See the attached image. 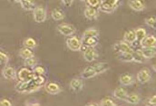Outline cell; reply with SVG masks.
<instances>
[{"label":"cell","mask_w":156,"mask_h":106,"mask_svg":"<svg viewBox=\"0 0 156 106\" xmlns=\"http://www.w3.org/2000/svg\"><path fill=\"white\" fill-rule=\"evenodd\" d=\"M19 55L22 58H24L25 60L29 59V58H32V57H35L34 52L31 49H28V48H23V49H21L19 51Z\"/></svg>","instance_id":"obj_25"},{"label":"cell","mask_w":156,"mask_h":106,"mask_svg":"<svg viewBox=\"0 0 156 106\" xmlns=\"http://www.w3.org/2000/svg\"><path fill=\"white\" fill-rule=\"evenodd\" d=\"M8 55L6 54H5L4 52H0V63H1V65L4 66V65H6L7 63H8Z\"/></svg>","instance_id":"obj_36"},{"label":"cell","mask_w":156,"mask_h":106,"mask_svg":"<svg viewBox=\"0 0 156 106\" xmlns=\"http://www.w3.org/2000/svg\"><path fill=\"white\" fill-rule=\"evenodd\" d=\"M37 60L36 57H32V58H29V59H27L25 60V65L26 67H36L37 66Z\"/></svg>","instance_id":"obj_34"},{"label":"cell","mask_w":156,"mask_h":106,"mask_svg":"<svg viewBox=\"0 0 156 106\" xmlns=\"http://www.w3.org/2000/svg\"><path fill=\"white\" fill-rule=\"evenodd\" d=\"M2 74H3L4 78L6 80H14L16 78L17 72H16L15 68H13L12 66H6L2 71Z\"/></svg>","instance_id":"obj_11"},{"label":"cell","mask_w":156,"mask_h":106,"mask_svg":"<svg viewBox=\"0 0 156 106\" xmlns=\"http://www.w3.org/2000/svg\"><path fill=\"white\" fill-rule=\"evenodd\" d=\"M57 31L66 36H72L76 33V27L69 24H60L56 27Z\"/></svg>","instance_id":"obj_5"},{"label":"cell","mask_w":156,"mask_h":106,"mask_svg":"<svg viewBox=\"0 0 156 106\" xmlns=\"http://www.w3.org/2000/svg\"><path fill=\"white\" fill-rule=\"evenodd\" d=\"M98 37H87V36H83L82 43L83 45H85L87 48L89 47H94L98 44Z\"/></svg>","instance_id":"obj_14"},{"label":"cell","mask_w":156,"mask_h":106,"mask_svg":"<svg viewBox=\"0 0 156 106\" xmlns=\"http://www.w3.org/2000/svg\"><path fill=\"white\" fill-rule=\"evenodd\" d=\"M83 58L86 62L92 63L98 58V53L94 47H89L83 52Z\"/></svg>","instance_id":"obj_8"},{"label":"cell","mask_w":156,"mask_h":106,"mask_svg":"<svg viewBox=\"0 0 156 106\" xmlns=\"http://www.w3.org/2000/svg\"><path fill=\"white\" fill-rule=\"evenodd\" d=\"M33 72H34L35 75H37V76H41V75H44V74L45 70H44V68L42 67V66H36V67L34 68Z\"/></svg>","instance_id":"obj_37"},{"label":"cell","mask_w":156,"mask_h":106,"mask_svg":"<svg viewBox=\"0 0 156 106\" xmlns=\"http://www.w3.org/2000/svg\"><path fill=\"white\" fill-rule=\"evenodd\" d=\"M153 69H154V70L156 72V64H155V65H153Z\"/></svg>","instance_id":"obj_43"},{"label":"cell","mask_w":156,"mask_h":106,"mask_svg":"<svg viewBox=\"0 0 156 106\" xmlns=\"http://www.w3.org/2000/svg\"><path fill=\"white\" fill-rule=\"evenodd\" d=\"M44 89L49 94H57L61 92V87L54 82H50L44 84Z\"/></svg>","instance_id":"obj_10"},{"label":"cell","mask_w":156,"mask_h":106,"mask_svg":"<svg viewBox=\"0 0 156 106\" xmlns=\"http://www.w3.org/2000/svg\"><path fill=\"white\" fill-rule=\"evenodd\" d=\"M94 71L96 72L97 74H100V73H103L105 72L108 70L110 68V65L108 63H105V62H101V63H96L93 65Z\"/></svg>","instance_id":"obj_15"},{"label":"cell","mask_w":156,"mask_h":106,"mask_svg":"<svg viewBox=\"0 0 156 106\" xmlns=\"http://www.w3.org/2000/svg\"><path fill=\"white\" fill-rule=\"evenodd\" d=\"M120 4L119 0H102L100 10L105 13H113Z\"/></svg>","instance_id":"obj_2"},{"label":"cell","mask_w":156,"mask_h":106,"mask_svg":"<svg viewBox=\"0 0 156 106\" xmlns=\"http://www.w3.org/2000/svg\"><path fill=\"white\" fill-rule=\"evenodd\" d=\"M145 47H156V37L154 35H148L142 42V48Z\"/></svg>","instance_id":"obj_18"},{"label":"cell","mask_w":156,"mask_h":106,"mask_svg":"<svg viewBox=\"0 0 156 106\" xmlns=\"http://www.w3.org/2000/svg\"><path fill=\"white\" fill-rule=\"evenodd\" d=\"M66 45L71 51H80L83 45L82 40L76 36H71L66 40Z\"/></svg>","instance_id":"obj_6"},{"label":"cell","mask_w":156,"mask_h":106,"mask_svg":"<svg viewBox=\"0 0 156 106\" xmlns=\"http://www.w3.org/2000/svg\"><path fill=\"white\" fill-rule=\"evenodd\" d=\"M114 96L118 99V100H126L127 96H128V94H127V91L122 88V87H117L116 89L114 91Z\"/></svg>","instance_id":"obj_21"},{"label":"cell","mask_w":156,"mask_h":106,"mask_svg":"<svg viewBox=\"0 0 156 106\" xmlns=\"http://www.w3.org/2000/svg\"><path fill=\"white\" fill-rule=\"evenodd\" d=\"M33 16H34V20L37 23H43L46 19V10L44 9V6L37 5L36 9L33 11Z\"/></svg>","instance_id":"obj_4"},{"label":"cell","mask_w":156,"mask_h":106,"mask_svg":"<svg viewBox=\"0 0 156 106\" xmlns=\"http://www.w3.org/2000/svg\"><path fill=\"white\" fill-rule=\"evenodd\" d=\"M135 34H136V40L139 41V42H141V43H142V42L145 39V37L147 36L146 30H145L144 28H142V27L137 28V29L135 30Z\"/></svg>","instance_id":"obj_28"},{"label":"cell","mask_w":156,"mask_h":106,"mask_svg":"<svg viewBox=\"0 0 156 106\" xmlns=\"http://www.w3.org/2000/svg\"><path fill=\"white\" fill-rule=\"evenodd\" d=\"M83 84L82 80L77 79V78H74V79H72L71 82H70V87H71V89H72L75 93H79V92H81V90L83 89Z\"/></svg>","instance_id":"obj_20"},{"label":"cell","mask_w":156,"mask_h":106,"mask_svg":"<svg viewBox=\"0 0 156 106\" xmlns=\"http://www.w3.org/2000/svg\"><path fill=\"white\" fill-rule=\"evenodd\" d=\"M119 81H120L122 85L128 86V85H131L133 83V76L131 73H122L120 76Z\"/></svg>","instance_id":"obj_16"},{"label":"cell","mask_w":156,"mask_h":106,"mask_svg":"<svg viewBox=\"0 0 156 106\" xmlns=\"http://www.w3.org/2000/svg\"><path fill=\"white\" fill-rule=\"evenodd\" d=\"M28 106H41L39 104H37V103H34V104H29Z\"/></svg>","instance_id":"obj_42"},{"label":"cell","mask_w":156,"mask_h":106,"mask_svg":"<svg viewBox=\"0 0 156 106\" xmlns=\"http://www.w3.org/2000/svg\"><path fill=\"white\" fill-rule=\"evenodd\" d=\"M51 17L55 20V21H59L64 19L65 17V14L62 10L60 9H54L51 13Z\"/></svg>","instance_id":"obj_27"},{"label":"cell","mask_w":156,"mask_h":106,"mask_svg":"<svg viewBox=\"0 0 156 106\" xmlns=\"http://www.w3.org/2000/svg\"><path fill=\"white\" fill-rule=\"evenodd\" d=\"M85 4L87 7H93V8H97L100 10V5H101V1L100 0H86Z\"/></svg>","instance_id":"obj_32"},{"label":"cell","mask_w":156,"mask_h":106,"mask_svg":"<svg viewBox=\"0 0 156 106\" xmlns=\"http://www.w3.org/2000/svg\"><path fill=\"white\" fill-rule=\"evenodd\" d=\"M83 36L87 37H98L99 36V30L96 28H88L84 31Z\"/></svg>","instance_id":"obj_31"},{"label":"cell","mask_w":156,"mask_h":106,"mask_svg":"<svg viewBox=\"0 0 156 106\" xmlns=\"http://www.w3.org/2000/svg\"><path fill=\"white\" fill-rule=\"evenodd\" d=\"M118 59L123 63H130L133 62V53H121L118 56Z\"/></svg>","instance_id":"obj_26"},{"label":"cell","mask_w":156,"mask_h":106,"mask_svg":"<svg viewBox=\"0 0 156 106\" xmlns=\"http://www.w3.org/2000/svg\"><path fill=\"white\" fill-rule=\"evenodd\" d=\"M81 77L83 79H90V78H93L94 77L95 75H97L96 72L94 71L93 66H87L84 68V70L81 72Z\"/></svg>","instance_id":"obj_17"},{"label":"cell","mask_w":156,"mask_h":106,"mask_svg":"<svg viewBox=\"0 0 156 106\" xmlns=\"http://www.w3.org/2000/svg\"><path fill=\"white\" fill-rule=\"evenodd\" d=\"M136 77H137V80L141 83H146L151 79V72L147 68H144V69H142V70L138 72Z\"/></svg>","instance_id":"obj_9"},{"label":"cell","mask_w":156,"mask_h":106,"mask_svg":"<svg viewBox=\"0 0 156 106\" xmlns=\"http://www.w3.org/2000/svg\"><path fill=\"white\" fill-rule=\"evenodd\" d=\"M73 3H74V1H73V0H63V1H62V4H63L66 7H69V6H71Z\"/></svg>","instance_id":"obj_39"},{"label":"cell","mask_w":156,"mask_h":106,"mask_svg":"<svg viewBox=\"0 0 156 106\" xmlns=\"http://www.w3.org/2000/svg\"><path fill=\"white\" fill-rule=\"evenodd\" d=\"M0 106H13L12 103L7 99H2L0 101Z\"/></svg>","instance_id":"obj_38"},{"label":"cell","mask_w":156,"mask_h":106,"mask_svg":"<svg viewBox=\"0 0 156 106\" xmlns=\"http://www.w3.org/2000/svg\"><path fill=\"white\" fill-rule=\"evenodd\" d=\"M133 62L138 63V64H144L147 62V59L144 56L142 53V49L134 51L133 53Z\"/></svg>","instance_id":"obj_22"},{"label":"cell","mask_w":156,"mask_h":106,"mask_svg":"<svg viewBox=\"0 0 156 106\" xmlns=\"http://www.w3.org/2000/svg\"><path fill=\"white\" fill-rule=\"evenodd\" d=\"M35 77L34 72L29 70L27 67H23L17 72L16 74V79L18 82H29L33 80Z\"/></svg>","instance_id":"obj_3"},{"label":"cell","mask_w":156,"mask_h":106,"mask_svg":"<svg viewBox=\"0 0 156 106\" xmlns=\"http://www.w3.org/2000/svg\"><path fill=\"white\" fill-rule=\"evenodd\" d=\"M140 96L136 94H128L127 98H126V102L130 104H139L140 102Z\"/></svg>","instance_id":"obj_29"},{"label":"cell","mask_w":156,"mask_h":106,"mask_svg":"<svg viewBox=\"0 0 156 106\" xmlns=\"http://www.w3.org/2000/svg\"><path fill=\"white\" fill-rule=\"evenodd\" d=\"M24 46H25V48L33 49L37 46V41L32 37H28L24 41Z\"/></svg>","instance_id":"obj_30"},{"label":"cell","mask_w":156,"mask_h":106,"mask_svg":"<svg viewBox=\"0 0 156 106\" xmlns=\"http://www.w3.org/2000/svg\"><path fill=\"white\" fill-rule=\"evenodd\" d=\"M145 24H146L148 26H150V27H152V28H154V29H156L155 16H151L147 17V18L145 19Z\"/></svg>","instance_id":"obj_33"},{"label":"cell","mask_w":156,"mask_h":106,"mask_svg":"<svg viewBox=\"0 0 156 106\" xmlns=\"http://www.w3.org/2000/svg\"><path fill=\"white\" fill-rule=\"evenodd\" d=\"M44 83H45V78L44 77V75L41 76L35 75L34 79L29 82H18L16 84L15 89L16 92L21 94H29L39 90L41 86L44 84Z\"/></svg>","instance_id":"obj_1"},{"label":"cell","mask_w":156,"mask_h":106,"mask_svg":"<svg viewBox=\"0 0 156 106\" xmlns=\"http://www.w3.org/2000/svg\"><path fill=\"white\" fill-rule=\"evenodd\" d=\"M136 40V34H135V30H128L124 33L123 35V41L129 44H131L132 43H133Z\"/></svg>","instance_id":"obj_23"},{"label":"cell","mask_w":156,"mask_h":106,"mask_svg":"<svg viewBox=\"0 0 156 106\" xmlns=\"http://www.w3.org/2000/svg\"><path fill=\"white\" fill-rule=\"evenodd\" d=\"M99 15V9L93 7H86L84 10V16L89 20H94Z\"/></svg>","instance_id":"obj_12"},{"label":"cell","mask_w":156,"mask_h":106,"mask_svg":"<svg viewBox=\"0 0 156 106\" xmlns=\"http://www.w3.org/2000/svg\"><path fill=\"white\" fill-rule=\"evenodd\" d=\"M114 50L118 53H133V48L131 47V45L127 43H125L124 41H120L117 42L114 44Z\"/></svg>","instance_id":"obj_7"},{"label":"cell","mask_w":156,"mask_h":106,"mask_svg":"<svg viewBox=\"0 0 156 106\" xmlns=\"http://www.w3.org/2000/svg\"><path fill=\"white\" fill-rule=\"evenodd\" d=\"M85 106H99L97 104H94V103H90V104H87Z\"/></svg>","instance_id":"obj_41"},{"label":"cell","mask_w":156,"mask_h":106,"mask_svg":"<svg viewBox=\"0 0 156 106\" xmlns=\"http://www.w3.org/2000/svg\"><path fill=\"white\" fill-rule=\"evenodd\" d=\"M142 53L146 59L154 58L156 55V47H145L142 48Z\"/></svg>","instance_id":"obj_24"},{"label":"cell","mask_w":156,"mask_h":106,"mask_svg":"<svg viewBox=\"0 0 156 106\" xmlns=\"http://www.w3.org/2000/svg\"><path fill=\"white\" fill-rule=\"evenodd\" d=\"M16 2H18L21 5V7L26 11H34L37 7L36 3L31 0H20V1H16Z\"/></svg>","instance_id":"obj_13"},{"label":"cell","mask_w":156,"mask_h":106,"mask_svg":"<svg viewBox=\"0 0 156 106\" xmlns=\"http://www.w3.org/2000/svg\"><path fill=\"white\" fill-rule=\"evenodd\" d=\"M149 104L153 106H156V95H154V96L149 100Z\"/></svg>","instance_id":"obj_40"},{"label":"cell","mask_w":156,"mask_h":106,"mask_svg":"<svg viewBox=\"0 0 156 106\" xmlns=\"http://www.w3.org/2000/svg\"><path fill=\"white\" fill-rule=\"evenodd\" d=\"M129 5L134 11H143L145 8L144 3L140 0H131L129 1Z\"/></svg>","instance_id":"obj_19"},{"label":"cell","mask_w":156,"mask_h":106,"mask_svg":"<svg viewBox=\"0 0 156 106\" xmlns=\"http://www.w3.org/2000/svg\"><path fill=\"white\" fill-rule=\"evenodd\" d=\"M100 106H116V105H115V102H114L111 98H109V97H105V98H104V99H102V100H101V102H100Z\"/></svg>","instance_id":"obj_35"}]
</instances>
